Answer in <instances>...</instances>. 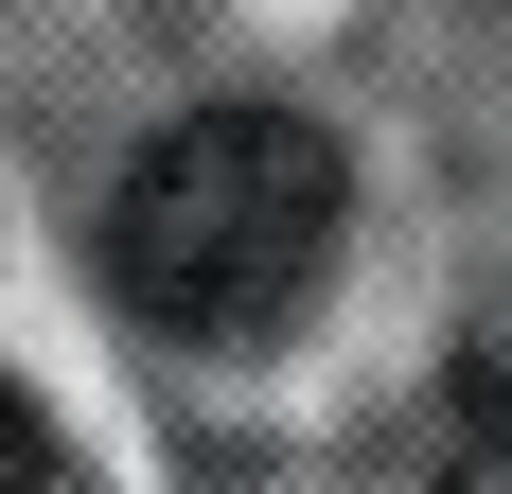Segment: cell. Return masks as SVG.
Returning <instances> with one entry per match:
<instances>
[{
	"instance_id": "1",
	"label": "cell",
	"mask_w": 512,
	"mask_h": 494,
	"mask_svg": "<svg viewBox=\"0 0 512 494\" xmlns=\"http://www.w3.org/2000/svg\"><path fill=\"white\" fill-rule=\"evenodd\" d=\"M336 265V142L301 106H195L124 159L106 195V283L159 336H265Z\"/></svg>"
},
{
	"instance_id": "2",
	"label": "cell",
	"mask_w": 512,
	"mask_h": 494,
	"mask_svg": "<svg viewBox=\"0 0 512 494\" xmlns=\"http://www.w3.org/2000/svg\"><path fill=\"white\" fill-rule=\"evenodd\" d=\"M0 459H18V389H0Z\"/></svg>"
}]
</instances>
